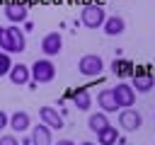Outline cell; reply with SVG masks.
I'll return each instance as SVG.
<instances>
[{
	"label": "cell",
	"instance_id": "obj_1",
	"mask_svg": "<svg viewBox=\"0 0 155 145\" xmlns=\"http://www.w3.org/2000/svg\"><path fill=\"white\" fill-rule=\"evenodd\" d=\"M104 19H107V12H104V7L102 5H85L82 7V12H80V22L85 24V27H90V29H99L102 24H104Z\"/></svg>",
	"mask_w": 155,
	"mask_h": 145
},
{
	"label": "cell",
	"instance_id": "obj_2",
	"mask_svg": "<svg viewBox=\"0 0 155 145\" xmlns=\"http://www.w3.org/2000/svg\"><path fill=\"white\" fill-rule=\"evenodd\" d=\"M29 72H31V80L39 85V82H51L56 77V68L48 58H41V60H34V65H29Z\"/></svg>",
	"mask_w": 155,
	"mask_h": 145
},
{
	"label": "cell",
	"instance_id": "obj_3",
	"mask_svg": "<svg viewBox=\"0 0 155 145\" xmlns=\"http://www.w3.org/2000/svg\"><path fill=\"white\" fill-rule=\"evenodd\" d=\"M78 70H80L85 77H97V75L104 70V60H102L97 53H87V56H82V58H80Z\"/></svg>",
	"mask_w": 155,
	"mask_h": 145
},
{
	"label": "cell",
	"instance_id": "obj_4",
	"mask_svg": "<svg viewBox=\"0 0 155 145\" xmlns=\"http://www.w3.org/2000/svg\"><path fill=\"white\" fill-rule=\"evenodd\" d=\"M111 94H114V99H116L119 109H128V106H133V102H136V92H133V87H131V85H126V82H121V85L111 87Z\"/></svg>",
	"mask_w": 155,
	"mask_h": 145
},
{
	"label": "cell",
	"instance_id": "obj_5",
	"mask_svg": "<svg viewBox=\"0 0 155 145\" xmlns=\"http://www.w3.org/2000/svg\"><path fill=\"white\" fill-rule=\"evenodd\" d=\"M140 123H143V118H140V114H138L136 109H121V114H119V126H121L124 130L133 133V130L140 128Z\"/></svg>",
	"mask_w": 155,
	"mask_h": 145
},
{
	"label": "cell",
	"instance_id": "obj_6",
	"mask_svg": "<svg viewBox=\"0 0 155 145\" xmlns=\"http://www.w3.org/2000/svg\"><path fill=\"white\" fill-rule=\"evenodd\" d=\"M61 48H63V39H61L58 31H51V34L44 36V41H41V51H44V56H58Z\"/></svg>",
	"mask_w": 155,
	"mask_h": 145
},
{
	"label": "cell",
	"instance_id": "obj_7",
	"mask_svg": "<svg viewBox=\"0 0 155 145\" xmlns=\"http://www.w3.org/2000/svg\"><path fill=\"white\" fill-rule=\"evenodd\" d=\"M39 116H41L44 126L56 128V130H61V128H63V116H61L53 106H41V109H39Z\"/></svg>",
	"mask_w": 155,
	"mask_h": 145
},
{
	"label": "cell",
	"instance_id": "obj_8",
	"mask_svg": "<svg viewBox=\"0 0 155 145\" xmlns=\"http://www.w3.org/2000/svg\"><path fill=\"white\" fill-rule=\"evenodd\" d=\"M7 128H12L15 133H24V130H29V128H31V116H29L27 111H15V114L10 116Z\"/></svg>",
	"mask_w": 155,
	"mask_h": 145
},
{
	"label": "cell",
	"instance_id": "obj_9",
	"mask_svg": "<svg viewBox=\"0 0 155 145\" xmlns=\"http://www.w3.org/2000/svg\"><path fill=\"white\" fill-rule=\"evenodd\" d=\"M5 17H7L12 24H19V22H27L29 10H27L22 2H12V5H7V7H5Z\"/></svg>",
	"mask_w": 155,
	"mask_h": 145
},
{
	"label": "cell",
	"instance_id": "obj_10",
	"mask_svg": "<svg viewBox=\"0 0 155 145\" xmlns=\"http://www.w3.org/2000/svg\"><path fill=\"white\" fill-rule=\"evenodd\" d=\"M102 29H104V34H107V36H119V34H124L126 22H124V17L114 14V17H107V19H104Z\"/></svg>",
	"mask_w": 155,
	"mask_h": 145
},
{
	"label": "cell",
	"instance_id": "obj_11",
	"mask_svg": "<svg viewBox=\"0 0 155 145\" xmlns=\"http://www.w3.org/2000/svg\"><path fill=\"white\" fill-rule=\"evenodd\" d=\"M7 75H10V82H12V85H27V82L31 80V72H29V65H22V63H17V65H12Z\"/></svg>",
	"mask_w": 155,
	"mask_h": 145
},
{
	"label": "cell",
	"instance_id": "obj_12",
	"mask_svg": "<svg viewBox=\"0 0 155 145\" xmlns=\"http://www.w3.org/2000/svg\"><path fill=\"white\" fill-rule=\"evenodd\" d=\"M31 145H51V128L39 123L31 128Z\"/></svg>",
	"mask_w": 155,
	"mask_h": 145
},
{
	"label": "cell",
	"instance_id": "obj_13",
	"mask_svg": "<svg viewBox=\"0 0 155 145\" xmlns=\"http://www.w3.org/2000/svg\"><path fill=\"white\" fill-rule=\"evenodd\" d=\"M97 104L102 106V111H104V114H111V111H116V109H119V104H116V99H114L111 89H102V92L97 94Z\"/></svg>",
	"mask_w": 155,
	"mask_h": 145
},
{
	"label": "cell",
	"instance_id": "obj_14",
	"mask_svg": "<svg viewBox=\"0 0 155 145\" xmlns=\"http://www.w3.org/2000/svg\"><path fill=\"white\" fill-rule=\"evenodd\" d=\"M153 85H155V77L153 75H133V92H140V94H145V92H150L153 89Z\"/></svg>",
	"mask_w": 155,
	"mask_h": 145
},
{
	"label": "cell",
	"instance_id": "obj_15",
	"mask_svg": "<svg viewBox=\"0 0 155 145\" xmlns=\"http://www.w3.org/2000/svg\"><path fill=\"white\" fill-rule=\"evenodd\" d=\"M73 104H75L80 111H87V109L92 106V97H90V92H87L85 87L75 89V92H73Z\"/></svg>",
	"mask_w": 155,
	"mask_h": 145
},
{
	"label": "cell",
	"instance_id": "obj_16",
	"mask_svg": "<svg viewBox=\"0 0 155 145\" xmlns=\"http://www.w3.org/2000/svg\"><path fill=\"white\" fill-rule=\"evenodd\" d=\"M116 140H119L116 126H107L104 130L97 133V143H99V145H116Z\"/></svg>",
	"mask_w": 155,
	"mask_h": 145
},
{
	"label": "cell",
	"instance_id": "obj_17",
	"mask_svg": "<svg viewBox=\"0 0 155 145\" xmlns=\"http://www.w3.org/2000/svg\"><path fill=\"white\" fill-rule=\"evenodd\" d=\"M7 31H10V39H12V48H15V53H22V51L27 48V39H24L22 29H17V27H7Z\"/></svg>",
	"mask_w": 155,
	"mask_h": 145
},
{
	"label": "cell",
	"instance_id": "obj_18",
	"mask_svg": "<svg viewBox=\"0 0 155 145\" xmlns=\"http://www.w3.org/2000/svg\"><path fill=\"white\" fill-rule=\"evenodd\" d=\"M87 126H90V130L99 133V130H104V128L109 126V118H107V114H104V111H97V114H92V116H90Z\"/></svg>",
	"mask_w": 155,
	"mask_h": 145
},
{
	"label": "cell",
	"instance_id": "obj_19",
	"mask_svg": "<svg viewBox=\"0 0 155 145\" xmlns=\"http://www.w3.org/2000/svg\"><path fill=\"white\" fill-rule=\"evenodd\" d=\"M10 68H12V58H10V53H2V51H0V77L7 75Z\"/></svg>",
	"mask_w": 155,
	"mask_h": 145
},
{
	"label": "cell",
	"instance_id": "obj_20",
	"mask_svg": "<svg viewBox=\"0 0 155 145\" xmlns=\"http://www.w3.org/2000/svg\"><path fill=\"white\" fill-rule=\"evenodd\" d=\"M111 68H114V72H119V75H126V72H131V63H128V60H116V58H114Z\"/></svg>",
	"mask_w": 155,
	"mask_h": 145
},
{
	"label": "cell",
	"instance_id": "obj_21",
	"mask_svg": "<svg viewBox=\"0 0 155 145\" xmlns=\"http://www.w3.org/2000/svg\"><path fill=\"white\" fill-rule=\"evenodd\" d=\"M0 145H19V140L15 135H0Z\"/></svg>",
	"mask_w": 155,
	"mask_h": 145
},
{
	"label": "cell",
	"instance_id": "obj_22",
	"mask_svg": "<svg viewBox=\"0 0 155 145\" xmlns=\"http://www.w3.org/2000/svg\"><path fill=\"white\" fill-rule=\"evenodd\" d=\"M7 123H10V116L0 109V130H2V128H7Z\"/></svg>",
	"mask_w": 155,
	"mask_h": 145
},
{
	"label": "cell",
	"instance_id": "obj_23",
	"mask_svg": "<svg viewBox=\"0 0 155 145\" xmlns=\"http://www.w3.org/2000/svg\"><path fill=\"white\" fill-rule=\"evenodd\" d=\"M56 145H75V143H73V140H68V138H61Z\"/></svg>",
	"mask_w": 155,
	"mask_h": 145
},
{
	"label": "cell",
	"instance_id": "obj_24",
	"mask_svg": "<svg viewBox=\"0 0 155 145\" xmlns=\"http://www.w3.org/2000/svg\"><path fill=\"white\" fill-rule=\"evenodd\" d=\"M80 145H97V143H90V140H85V143H80Z\"/></svg>",
	"mask_w": 155,
	"mask_h": 145
}]
</instances>
